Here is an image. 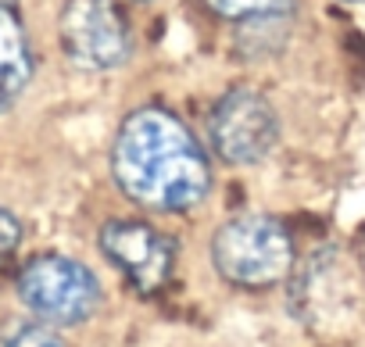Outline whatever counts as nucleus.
<instances>
[{
  "label": "nucleus",
  "mask_w": 365,
  "mask_h": 347,
  "mask_svg": "<svg viewBox=\"0 0 365 347\" xmlns=\"http://www.w3.org/2000/svg\"><path fill=\"white\" fill-rule=\"evenodd\" d=\"M111 172L147 212H190L212 190V161L190 125L165 108H136L118 125Z\"/></svg>",
  "instance_id": "nucleus-1"
},
{
  "label": "nucleus",
  "mask_w": 365,
  "mask_h": 347,
  "mask_svg": "<svg viewBox=\"0 0 365 347\" xmlns=\"http://www.w3.org/2000/svg\"><path fill=\"white\" fill-rule=\"evenodd\" d=\"M219 276L240 290H269L294 269V240L283 222L269 215H237L219 226L212 240Z\"/></svg>",
  "instance_id": "nucleus-2"
},
{
  "label": "nucleus",
  "mask_w": 365,
  "mask_h": 347,
  "mask_svg": "<svg viewBox=\"0 0 365 347\" xmlns=\"http://www.w3.org/2000/svg\"><path fill=\"white\" fill-rule=\"evenodd\" d=\"M19 297L43 322L76 326V322H86L101 308V283L76 258L36 254L19 272Z\"/></svg>",
  "instance_id": "nucleus-3"
},
{
  "label": "nucleus",
  "mask_w": 365,
  "mask_h": 347,
  "mask_svg": "<svg viewBox=\"0 0 365 347\" xmlns=\"http://www.w3.org/2000/svg\"><path fill=\"white\" fill-rule=\"evenodd\" d=\"M358 272L340 247H319L290 283V308L312 329H340L358 308Z\"/></svg>",
  "instance_id": "nucleus-4"
},
{
  "label": "nucleus",
  "mask_w": 365,
  "mask_h": 347,
  "mask_svg": "<svg viewBox=\"0 0 365 347\" xmlns=\"http://www.w3.org/2000/svg\"><path fill=\"white\" fill-rule=\"evenodd\" d=\"M58 33L68 61L86 72L122 68L133 54L129 19L115 0H65Z\"/></svg>",
  "instance_id": "nucleus-5"
},
{
  "label": "nucleus",
  "mask_w": 365,
  "mask_h": 347,
  "mask_svg": "<svg viewBox=\"0 0 365 347\" xmlns=\"http://www.w3.org/2000/svg\"><path fill=\"white\" fill-rule=\"evenodd\" d=\"M212 147L230 165H255L262 161L279 140V118L272 104L258 90H230L219 97L208 118Z\"/></svg>",
  "instance_id": "nucleus-6"
},
{
  "label": "nucleus",
  "mask_w": 365,
  "mask_h": 347,
  "mask_svg": "<svg viewBox=\"0 0 365 347\" xmlns=\"http://www.w3.org/2000/svg\"><path fill=\"white\" fill-rule=\"evenodd\" d=\"M101 251L136 294H158L175 272V244L147 222L115 219L101 229Z\"/></svg>",
  "instance_id": "nucleus-7"
},
{
  "label": "nucleus",
  "mask_w": 365,
  "mask_h": 347,
  "mask_svg": "<svg viewBox=\"0 0 365 347\" xmlns=\"http://www.w3.org/2000/svg\"><path fill=\"white\" fill-rule=\"evenodd\" d=\"M33 79V47L11 4H0V108L22 97Z\"/></svg>",
  "instance_id": "nucleus-8"
},
{
  "label": "nucleus",
  "mask_w": 365,
  "mask_h": 347,
  "mask_svg": "<svg viewBox=\"0 0 365 347\" xmlns=\"http://www.w3.org/2000/svg\"><path fill=\"white\" fill-rule=\"evenodd\" d=\"M0 347H65V340L43 318H15L0 329Z\"/></svg>",
  "instance_id": "nucleus-9"
},
{
  "label": "nucleus",
  "mask_w": 365,
  "mask_h": 347,
  "mask_svg": "<svg viewBox=\"0 0 365 347\" xmlns=\"http://www.w3.org/2000/svg\"><path fill=\"white\" fill-rule=\"evenodd\" d=\"M205 4L230 22H251V19H272L294 11V0H205Z\"/></svg>",
  "instance_id": "nucleus-10"
},
{
  "label": "nucleus",
  "mask_w": 365,
  "mask_h": 347,
  "mask_svg": "<svg viewBox=\"0 0 365 347\" xmlns=\"http://www.w3.org/2000/svg\"><path fill=\"white\" fill-rule=\"evenodd\" d=\"M22 240V222L8 212V208H0V261H4Z\"/></svg>",
  "instance_id": "nucleus-11"
},
{
  "label": "nucleus",
  "mask_w": 365,
  "mask_h": 347,
  "mask_svg": "<svg viewBox=\"0 0 365 347\" xmlns=\"http://www.w3.org/2000/svg\"><path fill=\"white\" fill-rule=\"evenodd\" d=\"M140 4H143V0H140Z\"/></svg>",
  "instance_id": "nucleus-12"
}]
</instances>
